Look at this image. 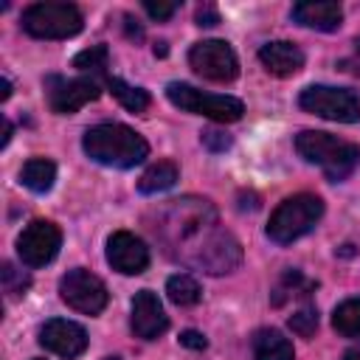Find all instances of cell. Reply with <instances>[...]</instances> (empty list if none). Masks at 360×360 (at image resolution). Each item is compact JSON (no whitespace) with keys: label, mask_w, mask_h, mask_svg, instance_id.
<instances>
[{"label":"cell","mask_w":360,"mask_h":360,"mask_svg":"<svg viewBox=\"0 0 360 360\" xmlns=\"http://www.w3.org/2000/svg\"><path fill=\"white\" fill-rule=\"evenodd\" d=\"M155 236H160L169 256L211 276L231 273L242 262L239 242L219 228L208 200H172L155 225Z\"/></svg>","instance_id":"cell-1"},{"label":"cell","mask_w":360,"mask_h":360,"mask_svg":"<svg viewBox=\"0 0 360 360\" xmlns=\"http://www.w3.org/2000/svg\"><path fill=\"white\" fill-rule=\"evenodd\" d=\"M82 149L90 160L112 169H132L149 155V143L143 135L124 124H96L84 132Z\"/></svg>","instance_id":"cell-2"},{"label":"cell","mask_w":360,"mask_h":360,"mask_svg":"<svg viewBox=\"0 0 360 360\" xmlns=\"http://www.w3.org/2000/svg\"><path fill=\"white\" fill-rule=\"evenodd\" d=\"M295 149L307 163H318L332 183L346 180L360 163V146L318 129H304L301 135H295Z\"/></svg>","instance_id":"cell-3"},{"label":"cell","mask_w":360,"mask_h":360,"mask_svg":"<svg viewBox=\"0 0 360 360\" xmlns=\"http://www.w3.org/2000/svg\"><path fill=\"white\" fill-rule=\"evenodd\" d=\"M323 217V200L315 194H292L278 202V208L270 214L267 236L276 245H290L309 233L318 219Z\"/></svg>","instance_id":"cell-4"},{"label":"cell","mask_w":360,"mask_h":360,"mask_svg":"<svg viewBox=\"0 0 360 360\" xmlns=\"http://www.w3.org/2000/svg\"><path fill=\"white\" fill-rule=\"evenodd\" d=\"M22 28L37 39H68L82 31V11L73 3H34L22 11Z\"/></svg>","instance_id":"cell-5"},{"label":"cell","mask_w":360,"mask_h":360,"mask_svg":"<svg viewBox=\"0 0 360 360\" xmlns=\"http://www.w3.org/2000/svg\"><path fill=\"white\" fill-rule=\"evenodd\" d=\"M166 98L174 107L186 110V112L205 115V118L222 121V124L239 121L242 112H245V107H242L239 98H233V96H217V93H202V90H197L191 84H183V82H169L166 84Z\"/></svg>","instance_id":"cell-6"},{"label":"cell","mask_w":360,"mask_h":360,"mask_svg":"<svg viewBox=\"0 0 360 360\" xmlns=\"http://www.w3.org/2000/svg\"><path fill=\"white\" fill-rule=\"evenodd\" d=\"M298 104H301V110L321 115L326 121H340V124H357L360 121V98L343 87L312 84V87L301 90Z\"/></svg>","instance_id":"cell-7"},{"label":"cell","mask_w":360,"mask_h":360,"mask_svg":"<svg viewBox=\"0 0 360 360\" xmlns=\"http://www.w3.org/2000/svg\"><path fill=\"white\" fill-rule=\"evenodd\" d=\"M59 295L70 309H76L82 315H98L110 301L104 281L98 276H93L90 270H82V267L68 270L59 278Z\"/></svg>","instance_id":"cell-8"},{"label":"cell","mask_w":360,"mask_h":360,"mask_svg":"<svg viewBox=\"0 0 360 360\" xmlns=\"http://www.w3.org/2000/svg\"><path fill=\"white\" fill-rule=\"evenodd\" d=\"M62 248V231L51 219H34L17 236V256L25 267H45Z\"/></svg>","instance_id":"cell-9"},{"label":"cell","mask_w":360,"mask_h":360,"mask_svg":"<svg viewBox=\"0 0 360 360\" xmlns=\"http://www.w3.org/2000/svg\"><path fill=\"white\" fill-rule=\"evenodd\" d=\"M188 65L194 68V73H200L202 79H211V82H231L239 73V59H236L233 48L222 39H202V42L191 45Z\"/></svg>","instance_id":"cell-10"},{"label":"cell","mask_w":360,"mask_h":360,"mask_svg":"<svg viewBox=\"0 0 360 360\" xmlns=\"http://www.w3.org/2000/svg\"><path fill=\"white\" fill-rule=\"evenodd\" d=\"M48 104L53 112L59 115H70L76 110H82L84 104L96 101L101 96L98 84L93 79H62V76H51L48 84Z\"/></svg>","instance_id":"cell-11"},{"label":"cell","mask_w":360,"mask_h":360,"mask_svg":"<svg viewBox=\"0 0 360 360\" xmlns=\"http://www.w3.org/2000/svg\"><path fill=\"white\" fill-rule=\"evenodd\" d=\"M107 262L112 270L124 276H138L149 267V248L143 245L141 236L129 231H115L107 239Z\"/></svg>","instance_id":"cell-12"},{"label":"cell","mask_w":360,"mask_h":360,"mask_svg":"<svg viewBox=\"0 0 360 360\" xmlns=\"http://www.w3.org/2000/svg\"><path fill=\"white\" fill-rule=\"evenodd\" d=\"M39 343L65 357V360H73L79 357L84 349H87V332L84 326H79L76 321H68V318H51L42 329H39Z\"/></svg>","instance_id":"cell-13"},{"label":"cell","mask_w":360,"mask_h":360,"mask_svg":"<svg viewBox=\"0 0 360 360\" xmlns=\"http://www.w3.org/2000/svg\"><path fill=\"white\" fill-rule=\"evenodd\" d=\"M129 326H132L135 338H141V340H155L158 335L166 332L169 318H166V312H163L160 298H158L152 290H141V292H135V298H132Z\"/></svg>","instance_id":"cell-14"},{"label":"cell","mask_w":360,"mask_h":360,"mask_svg":"<svg viewBox=\"0 0 360 360\" xmlns=\"http://www.w3.org/2000/svg\"><path fill=\"white\" fill-rule=\"evenodd\" d=\"M290 17L304 25V28H315V31H335L343 20V8L338 3H329V0H304V3H295Z\"/></svg>","instance_id":"cell-15"},{"label":"cell","mask_w":360,"mask_h":360,"mask_svg":"<svg viewBox=\"0 0 360 360\" xmlns=\"http://www.w3.org/2000/svg\"><path fill=\"white\" fill-rule=\"evenodd\" d=\"M259 62L273 76H292L304 68V51L292 42L278 39V42H267L259 48Z\"/></svg>","instance_id":"cell-16"},{"label":"cell","mask_w":360,"mask_h":360,"mask_svg":"<svg viewBox=\"0 0 360 360\" xmlns=\"http://www.w3.org/2000/svg\"><path fill=\"white\" fill-rule=\"evenodd\" d=\"M253 360H295V352L278 329H259L253 335Z\"/></svg>","instance_id":"cell-17"},{"label":"cell","mask_w":360,"mask_h":360,"mask_svg":"<svg viewBox=\"0 0 360 360\" xmlns=\"http://www.w3.org/2000/svg\"><path fill=\"white\" fill-rule=\"evenodd\" d=\"M20 180H22L25 188H31L37 194H45V191H51V186L56 180V166L48 158H31V160H25V166L20 172Z\"/></svg>","instance_id":"cell-18"},{"label":"cell","mask_w":360,"mask_h":360,"mask_svg":"<svg viewBox=\"0 0 360 360\" xmlns=\"http://www.w3.org/2000/svg\"><path fill=\"white\" fill-rule=\"evenodd\" d=\"M174 183H177V166H174L172 160H158V163H152V166L141 174L138 191H141V194H158V191L172 188Z\"/></svg>","instance_id":"cell-19"},{"label":"cell","mask_w":360,"mask_h":360,"mask_svg":"<svg viewBox=\"0 0 360 360\" xmlns=\"http://www.w3.org/2000/svg\"><path fill=\"white\" fill-rule=\"evenodd\" d=\"M332 326L343 338H357L360 335V298H346L343 304H338L332 312Z\"/></svg>","instance_id":"cell-20"},{"label":"cell","mask_w":360,"mask_h":360,"mask_svg":"<svg viewBox=\"0 0 360 360\" xmlns=\"http://www.w3.org/2000/svg\"><path fill=\"white\" fill-rule=\"evenodd\" d=\"M107 87L121 101V107H127L129 112H143L149 107V93L143 87H132V84H127L124 79H115V76L107 79Z\"/></svg>","instance_id":"cell-21"},{"label":"cell","mask_w":360,"mask_h":360,"mask_svg":"<svg viewBox=\"0 0 360 360\" xmlns=\"http://www.w3.org/2000/svg\"><path fill=\"white\" fill-rule=\"evenodd\" d=\"M166 292H169V301L177 304V307H191L200 301L202 290L197 284V278H191L188 273H177L166 281Z\"/></svg>","instance_id":"cell-22"},{"label":"cell","mask_w":360,"mask_h":360,"mask_svg":"<svg viewBox=\"0 0 360 360\" xmlns=\"http://www.w3.org/2000/svg\"><path fill=\"white\" fill-rule=\"evenodd\" d=\"M107 45H90L84 51H79L73 56V68L76 70H104L107 68Z\"/></svg>","instance_id":"cell-23"},{"label":"cell","mask_w":360,"mask_h":360,"mask_svg":"<svg viewBox=\"0 0 360 360\" xmlns=\"http://www.w3.org/2000/svg\"><path fill=\"white\" fill-rule=\"evenodd\" d=\"M290 329L301 338H312L315 329H318V309L315 307H304L298 312L290 315Z\"/></svg>","instance_id":"cell-24"},{"label":"cell","mask_w":360,"mask_h":360,"mask_svg":"<svg viewBox=\"0 0 360 360\" xmlns=\"http://www.w3.org/2000/svg\"><path fill=\"white\" fill-rule=\"evenodd\" d=\"M28 284H31V278L22 273V270H17L14 264H3V290L8 292V295H22L25 290H28Z\"/></svg>","instance_id":"cell-25"},{"label":"cell","mask_w":360,"mask_h":360,"mask_svg":"<svg viewBox=\"0 0 360 360\" xmlns=\"http://www.w3.org/2000/svg\"><path fill=\"white\" fill-rule=\"evenodd\" d=\"M200 141H202V146L211 149V152H225V149L233 143L231 135H228V132H219V129H205V132L200 135Z\"/></svg>","instance_id":"cell-26"},{"label":"cell","mask_w":360,"mask_h":360,"mask_svg":"<svg viewBox=\"0 0 360 360\" xmlns=\"http://www.w3.org/2000/svg\"><path fill=\"white\" fill-rule=\"evenodd\" d=\"M143 8H146V14H149L152 20H169V17L180 8V3H160V0H158V3H152V0H146V3H143Z\"/></svg>","instance_id":"cell-27"},{"label":"cell","mask_w":360,"mask_h":360,"mask_svg":"<svg viewBox=\"0 0 360 360\" xmlns=\"http://www.w3.org/2000/svg\"><path fill=\"white\" fill-rule=\"evenodd\" d=\"M194 20H197V25H205V28H211V25H217V22H219V11H217V6H211V3H202V6L197 8Z\"/></svg>","instance_id":"cell-28"},{"label":"cell","mask_w":360,"mask_h":360,"mask_svg":"<svg viewBox=\"0 0 360 360\" xmlns=\"http://www.w3.org/2000/svg\"><path fill=\"white\" fill-rule=\"evenodd\" d=\"M180 346H186V349H205L208 346V340H205V335L202 332H197V329H186V332H180Z\"/></svg>","instance_id":"cell-29"},{"label":"cell","mask_w":360,"mask_h":360,"mask_svg":"<svg viewBox=\"0 0 360 360\" xmlns=\"http://www.w3.org/2000/svg\"><path fill=\"white\" fill-rule=\"evenodd\" d=\"M127 34H129V37H135V39H141V37H143L141 25H132V17H127Z\"/></svg>","instance_id":"cell-30"},{"label":"cell","mask_w":360,"mask_h":360,"mask_svg":"<svg viewBox=\"0 0 360 360\" xmlns=\"http://www.w3.org/2000/svg\"><path fill=\"white\" fill-rule=\"evenodd\" d=\"M343 360H360V343H357V346H352V349L343 354Z\"/></svg>","instance_id":"cell-31"},{"label":"cell","mask_w":360,"mask_h":360,"mask_svg":"<svg viewBox=\"0 0 360 360\" xmlns=\"http://www.w3.org/2000/svg\"><path fill=\"white\" fill-rule=\"evenodd\" d=\"M8 96H11V84H8V79H3V93H0V98L6 101Z\"/></svg>","instance_id":"cell-32"},{"label":"cell","mask_w":360,"mask_h":360,"mask_svg":"<svg viewBox=\"0 0 360 360\" xmlns=\"http://www.w3.org/2000/svg\"><path fill=\"white\" fill-rule=\"evenodd\" d=\"M155 53H158V56H166V42H158V45H155Z\"/></svg>","instance_id":"cell-33"},{"label":"cell","mask_w":360,"mask_h":360,"mask_svg":"<svg viewBox=\"0 0 360 360\" xmlns=\"http://www.w3.org/2000/svg\"><path fill=\"white\" fill-rule=\"evenodd\" d=\"M354 45H357V53H360V37H357V42H354Z\"/></svg>","instance_id":"cell-34"},{"label":"cell","mask_w":360,"mask_h":360,"mask_svg":"<svg viewBox=\"0 0 360 360\" xmlns=\"http://www.w3.org/2000/svg\"><path fill=\"white\" fill-rule=\"evenodd\" d=\"M104 360H118V357H104Z\"/></svg>","instance_id":"cell-35"},{"label":"cell","mask_w":360,"mask_h":360,"mask_svg":"<svg viewBox=\"0 0 360 360\" xmlns=\"http://www.w3.org/2000/svg\"><path fill=\"white\" fill-rule=\"evenodd\" d=\"M34 360H39V357H34Z\"/></svg>","instance_id":"cell-36"}]
</instances>
